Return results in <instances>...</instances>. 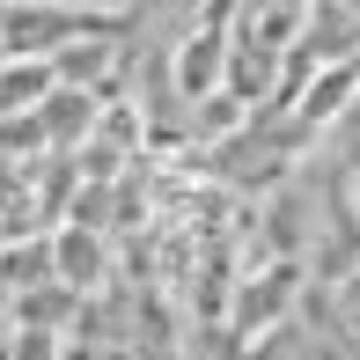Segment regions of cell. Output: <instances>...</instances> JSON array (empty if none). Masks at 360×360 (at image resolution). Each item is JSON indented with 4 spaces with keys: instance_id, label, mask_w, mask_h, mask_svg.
<instances>
[{
    "instance_id": "obj_1",
    "label": "cell",
    "mask_w": 360,
    "mask_h": 360,
    "mask_svg": "<svg viewBox=\"0 0 360 360\" xmlns=\"http://www.w3.org/2000/svg\"><path fill=\"white\" fill-rule=\"evenodd\" d=\"M236 8H206L199 22L184 30V44H176V74H169V89H176V103H214V96L228 89V52H236Z\"/></svg>"
},
{
    "instance_id": "obj_2",
    "label": "cell",
    "mask_w": 360,
    "mask_h": 360,
    "mask_svg": "<svg viewBox=\"0 0 360 360\" xmlns=\"http://www.w3.org/2000/svg\"><path fill=\"white\" fill-rule=\"evenodd\" d=\"M59 96V67L52 59H8V74H0V118H15V110H30V118H44V103Z\"/></svg>"
},
{
    "instance_id": "obj_3",
    "label": "cell",
    "mask_w": 360,
    "mask_h": 360,
    "mask_svg": "<svg viewBox=\"0 0 360 360\" xmlns=\"http://www.w3.org/2000/svg\"><path fill=\"white\" fill-rule=\"evenodd\" d=\"M52 257H59V280H67V287H96V272H103V250H96L81 228L52 236Z\"/></svg>"
},
{
    "instance_id": "obj_4",
    "label": "cell",
    "mask_w": 360,
    "mask_h": 360,
    "mask_svg": "<svg viewBox=\"0 0 360 360\" xmlns=\"http://www.w3.org/2000/svg\"><path fill=\"white\" fill-rule=\"evenodd\" d=\"M323 162H331L338 184H346V176H360V103L331 125V133H323Z\"/></svg>"
},
{
    "instance_id": "obj_5",
    "label": "cell",
    "mask_w": 360,
    "mask_h": 360,
    "mask_svg": "<svg viewBox=\"0 0 360 360\" xmlns=\"http://www.w3.org/2000/svg\"><path fill=\"white\" fill-rule=\"evenodd\" d=\"M353 214H360V199H353Z\"/></svg>"
}]
</instances>
